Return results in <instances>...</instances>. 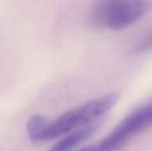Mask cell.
Returning <instances> with one entry per match:
<instances>
[{
	"label": "cell",
	"instance_id": "4",
	"mask_svg": "<svg viewBox=\"0 0 152 151\" xmlns=\"http://www.w3.org/2000/svg\"><path fill=\"white\" fill-rule=\"evenodd\" d=\"M103 119L100 118L68 133L67 134L63 135V138L57 142L49 151L73 150L87 139H89L101 127Z\"/></svg>",
	"mask_w": 152,
	"mask_h": 151
},
{
	"label": "cell",
	"instance_id": "3",
	"mask_svg": "<svg viewBox=\"0 0 152 151\" xmlns=\"http://www.w3.org/2000/svg\"><path fill=\"white\" fill-rule=\"evenodd\" d=\"M151 8V0H110L106 27L120 30L139 20Z\"/></svg>",
	"mask_w": 152,
	"mask_h": 151
},
{
	"label": "cell",
	"instance_id": "5",
	"mask_svg": "<svg viewBox=\"0 0 152 151\" xmlns=\"http://www.w3.org/2000/svg\"><path fill=\"white\" fill-rule=\"evenodd\" d=\"M110 0H96L88 18L89 25L94 28H106Z\"/></svg>",
	"mask_w": 152,
	"mask_h": 151
},
{
	"label": "cell",
	"instance_id": "1",
	"mask_svg": "<svg viewBox=\"0 0 152 151\" xmlns=\"http://www.w3.org/2000/svg\"><path fill=\"white\" fill-rule=\"evenodd\" d=\"M118 99V93H110L70 109L53 121H48L42 142L58 139L78 127L102 118L116 105Z\"/></svg>",
	"mask_w": 152,
	"mask_h": 151
},
{
	"label": "cell",
	"instance_id": "8",
	"mask_svg": "<svg viewBox=\"0 0 152 151\" xmlns=\"http://www.w3.org/2000/svg\"><path fill=\"white\" fill-rule=\"evenodd\" d=\"M77 151H99L98 149V146H94V145H91V146H87V147H85L83 149H80Z\"/></svg>",
	"mask_w": 152,
	"mask_h": 151
},
{
	"label": "cell",
	"instance_id": "2",
	"mask_svg": "<svg viewBox=\"0 0 152 151\" xmlns=\"http://www.w3.org/2000/svg\"><path fill=\"white\" fill-rule=\"evenodd\" d=\"M152 124V100L127 115L99 144V151H114Z\"/></svg>",
	"mask_w": 152,
	"mask_h": 151
},
{
	"label": "cell",
	"instance_id": "7",
	"mask_svg": "<svg viewBox=\"0 0 152 151\" xmlns=\"http://www.w3.org/2000/svg\"><path fill=\"white\" fill-rule=\"evenodd\" d=\"M151 50H152V30L134 43V44L128 50V53L131 55H138L150 52Z\"/></svg>",
	"mask_w": 152,
	"mask_h": 151
},
{
	"label": "cell",
	"instance_id": "6",
	"mask_svg": "<svg viewBox=\"0 0 152 151\" xmlns=\"http://www.w3.org/2000/svg\"><path fill=\"white\" fill-rule=\"evenodd\" d=\"M48 120L41 115L31 116L27 122V132L28 138L33 142H42V136Z\"/></svg>",
	"mask_w": 152,
	"mask_h": 151
}]
</instances>
